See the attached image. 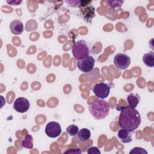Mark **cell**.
Wrapping results in <instances>:
<instances>
[{"mask_svg": "<svg viewBox=\"0 0 154 154\" xmlns=\"http://www.w3.org/2000/svg\"><path fill=\"white\" fill-rule=\"evenodd\" d=\"M129 153L132 154V153H137V154H147V152L143 148L140 147H135L134 148H133L130 152Z\"/></svg>", "mask_w": 154, "mask_h": 154, "instance_id": "obj_18", "label": "cell"}, {"mask_svg": "<svg viewBox=\"0 0 154 154\" xmlns=\"http://www.w3.org/2000/svg\"><path fill=\"white\" fill-rule=\"evenodd\" d=\"M114 66L119 69H126L131 64L130 57L125 54L119 53L115 55L113 60Z\"/></svg>", "mask_w": 154, "mask_h": 154, "instance_id": "obj_6", "label": "cell"}, {"mask_svg": "<svg viewBox=\"0 0 154 154\" xmlns=\"http://www.w3.org/2000/svg\"><path fill=\"white\" fill-rule=\"evenodd\" d=\"M87 153L88 154H100V151L97 147L90 146L87 149Z\"/></svg>", "mask_w": 154, "mask_h": 154, "instance_id": "obj_19", "label": "cell"}, {"mask_svg": "<svg viewBox=\"0 0 154 154\" xmlns=\"http://www.w3.org/2000/svg\"><path fill=\"white\" fill-rule=\"evenodd\" d=\"M81 1H66L65 2L73 7H79Z\"/></svg>", "mask_w": 154, "mask_h": 154, "instance_id": "obj_20", "label": "cell"}, {"mask_svg": "<svg viewBox=\"0 0 154 154\" xmlns=\"http://www.w3.org/2000/svg\"><path fill=\"white\" fill-rule=\"evenodd\" d=\"M93 91L97 98L103 99L108 96L110 91V87L106 83L99 82L94 85Z\"/></svg>", "mask_w": 154, "mask_h": 154, "instance_id": "obj_7", "label": "cell"}, {"mask_svg": "<svg viewBox=\"0 0 154 154\" xmlns=\"http://www.w3.org/2000/svg\"><path fill=\"white\" fill-rule=\"evenodd\" d=\"M92 1H81L79 7L80 11L85 20L91 22V19L95 16V8L90 5Z\"/></svg>", "mask_w": 154, "mask_h": 154, "instance_id": "obj_4", "label": "cell"}, {"mask_svg": "<svg viewBox=\"0 0 154 154\" xmlns=\"http://www.w3.org/2000/svg\"><path fill=\"white\" fill-rule=\"evenodd\" d=\"M10 29L14 35H19L23 31V25L22 22L17 19L13 20L10 24Z\"/></svg>", "mask_w": 154, "mask_h": 154, "instance_id": "obj_10", "label": "cell"}, {"mask_svg": "<svg viewBox=\"0 0 154 154\" xmlns=\"http://www.w3.org/2000/svg\"><path fill=\"white\" fill-rule=\"evenodd\" d=\"M78 136L79 139L82 141H87L91 137V132L87 128H82L78 131Z\"/></svg>", "mask_w": 154, "mask_h": 154, "instance_id": "obj_14", "label": "cell"}, {"mask_svg": "<svg viewBox=\"0 0 154 154\" xmlns=\"http://www.w3.org/2000/svg\"><path fill=\"white\" fill-rule=\"evenodd\" d=\"M143 63L149 67H153L154 66V52L152 51H149L143 56Z\"/></svg>", "mask_w": 154, "mask_h": 154, "instance_id": "obj_12", "label": "cell"}, {"mask_svg": "<svg viewBox=\"0 0 154 154\" xmlns=\"http://www.w3.org/2000/svg\"><path fill=\"white\" fill-rule=\"evenodd\" d=\"M94 63V58L92 56L88 55L84 58L78 60L76 64L77 67L81 72L84 73H90L93 70Z\"/></svg>", "mask_w": 154, "mask_h": 154, "instance_id": "obj_5", "label": "cell"}, {"mask_svg": "<svg viewBox=\"0 0 154 154\" xmlns=\"http://www.w3.org/2000/svg\"><path fill=\"white\" fill-rule=\"evenodd\" d=\"M117 137L121 142L123 143H128L131 142L132 140L131 132L123 128H121L119 130Z\"/></svg>", "mask_w": 154, "mask_h": 154, "instance_id": "obj_11", "label": "cell"}, {"mask_svg": "<svg viewBox=\"0 0 154 154\" xmlns=\"http://www.w3.org/2000/svg\"><path fill=\"white\" fill-rule=\"evenodd\" d=\"M79 131V128L75 125H70L66 128V132L70 136H76Z\"/></svg>", "mask_w": 154, "mask_h": 154, "instance_id": "obj_16", "label": "cell"}, {"mask_svg": "<svg viewBox=\"0 0 154 154\" xmlns=\"http://www.w3.org/2000/svg\"><path fill=\"white\" fill-rule=\"evenodd\" d=\"M140 100V97L138 94L130 93L127 96V102L128 103L129 106L136 108L139 103Z\"/></svg>", "mask_w": 154, "mask_h": 154, "instance_id": "obj_13", "label": "cell"}, {"mask_svg": "<svg viewBox=\"0 0 154 154\" xmlns=\"http://www.w3.org/2000/svg\"><path fill=\"white\" fill-rule=\"evenodd\" d=\"M30 106L29 100L23 97L17 98L13 103V108L14 110L20 113H24L26 112Z\"/></svg>", "mask_w": 154, "mask_h": 154, "instance_id": "obj_9", "label": "cell"}, {"mask_svg": "<svg viewBox=\"0 0 154 154\" xmlns=\"http://www.w3.org/2000/svg\"><path fill=\"white\" fill-rule=\"evenodd\" d=\"M45 133L50 138H57L61 133V127L57 122H50L45 127Z\"/></svg>", "mask_w": 154, "mask_h": 154, "instance_id": "obj_8", "label": "cell"}, {"mask_svg": "<svg viewBox=\"0 0 154 154\" xmlns=\"http://www.w3.org/2000/svg\"><path fill=\"white\" fill-rule=\"evenodd\" d=\"M109 6L112 8H114L116 7H120L123 3L124 2L123 1H108Z\"/></svg>", "mask_w": 154, "mask_h": 154, "instance_id": "obj_17", "label": "cell"}, {"mask_svg": "<svg viewBox=\"0 0 154 154\" xmlns=\"http://www.w3.org/2000/svg\"><path fill=\"white\" fill-rule=\"evenodd\" d=\"M89 111L96 120L105 118L109 112V103L103 99H97L91 102L88 106Z\"/></svg>", "mask_w": 154, "mask_h": 154, "instance_id": "obj_2", "label": "cell"}, {"mask_svg": "<svg viewBox=\"0 0 154 154\" xmlns=\"http://www.w3.org/2000/svg\"><path fill=\"white\" fill-rule=\"evenodd\" d=\"M116 109L120 111L118 122L121 128L133 132L139 127L141 124V118L140 112L135 108L129 105L120 106L117 105Z\"/></svg>", "mask_w": 154, "mask_h": 154, "instance_id": "obj_1", "label": "cell"}, {"mask_svg": "<svg viewBox=\"0 0 154 154\" xmlns=\"http://www.w3.org/2000/svg\"><path fill=\"white\" fill-rule=\"evenodd\" d=\"M81 150L79 149H69L67 151H66L64 152V153H74V154H78V153H81Z\"/></svg>", "mask_w": 154, "mask_h": 154, "instance_id": "obj_21", "label": "cell"}, {"mask_svg": "<svg viewBox=\"0 0 154 154\" xmlns=\"http://www.w3.org/2000/svg\"><path fill=\"white\" fill-rule=\"evenodd\" d=\"M22 146L26 149H31L33 147V138L30 134H27L22 141Z\"/></svg>", "mask_w": 154, "mask_h": 154, "instance_id": "obj_15", "label": "cell"}, {"mask_svg": "<svg viewBox=\"0 0 154 154\" xmlns=\"http://www.w3.org/2000/svg\"><path fill=\"white\" fill-rule=\"evenodd\" d=\"M72 52L74 58L79 60L89 55L90 49L85 40H80L76 42L72 48Z\"/></svg>", "mask_w": 154, "mask_h": 154, "instance_id": "obj_3", "label": "cell"}]
</instances>
